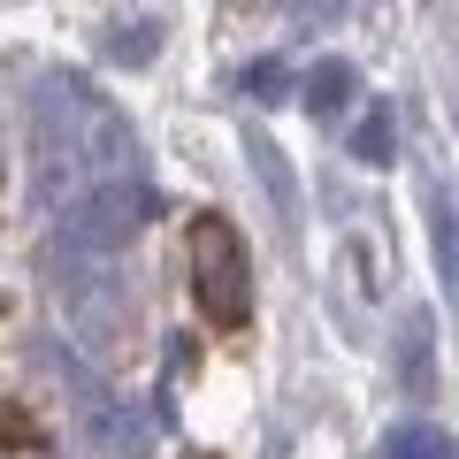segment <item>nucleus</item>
Here are the masks:
<instances>
[{
    "instance_id": "1",
    "label": "nucleus",
    "mask_w": 459,
    "mask_h": 459,
    "mask_svg": "<svg viewBox=\"0 0 459 459\" xmlns=\"http://www.w3.org/2000/svg\"><path fill=\"white\" fill-rule=\"evenodd\" d=\"M253 268H246V238L230 230V214H192V299L207 314V329L238 337L253 322Z\"/></svg>"
},
{
    "instance_id": "3",
    "label": "nucleus",
    "mask_w": 459,
    "mask_h": 459,
    "mask_svg": "<svg viewBox=\"0 0 459 459\" xmlns=\"http://www.w3.org/2000/svg\"><path fill=\"white\" fill-rule=\"evenodd\" d=\"M421 207H429V246H437V276H444V299L459 307V214H452V199H444V192H429Z\"/></svg>"
},
{
    "instance_id": "6",
    "label": "nucleus",
    "mask_w": 459,
    "mask_h": 459,
    "mask_svg": "<svg viewBox=\"0 0 459 459\" xmlns=\"http://www.w3.org/2000/svg\"><path fill=\"white\" fill-rule=\"evenodd\" d=\"M352 153H360V161H391V108H376L360 131H352Z\"/></svg>"
},
{
    "instance_id": "5",
    "label": "nucleus",
    "mask_w": 459,
    "mask_h": 459,
    "mask_svg": "<svg viewBox=\"0 0 459 459\" xmlns=\"http://www.w3.org/2000/svg\"><path fill=\"white\" fill-rule=\"evenodd\" d=\"M383 459H452V444H444L437 429L406 421V429H391V444H383Z\"/></svg>"
},
{
    "instance_id": "7",
    "label": "nucleus",
    "mask_w": 459,
    "mask_h": 459,
    "mask_svg": "<svg viewBox=\"0 0 459 459\" xmlns=\"http://www.w3.org/2000/svg\"><path fill=\"white\" fill-rule=\"evenodd\" d=\"M246 153H253V161H261V177H268V192H276V199H283V207H291V199H299V192H291V177H283V161H276V146H268V138H253V146H246Z\"/></svg>"
},
{
    "instance_id": "8",
    "label": "nucleus",
    "mask_w": 459,
    "mask_h": 459,
    "mask_svg": "<svg viewBox=\"0 0 459 459\" xmlns=\"http://www.w3.org/2000/svg\"><path fill=\"white\" fill-rule=\"evenodd\" d=\"M337 84H344V69H337V62L314 69V108H329V100H337Z\"/></svg>"
},
{
    "instance_id": "2",
    "label": "nucleus",
    "mask_w": 459,
    "mask_h": 459,
    "mask_svg": "<svg viewBox=\"0 0 459 459\" xmlns=\"http://www.w3.org/2000/svg\"><path fill=\"white\" fill-rule=\"evenodd\" d=\"M146 207H153V199L138 192V184L100 177V184H84V192H69V207H62V246L77 253V261H100V253H115L138 222H146Z\"/></svg>"
},
{
    "instance_id": "9",
    "label": "nucleus",
    "mask_w": 459,
    "mask_h": 459,
    "mask_svg": "<svg viewBox=\"0 0 459 459\" xmlns=\"http://www.w3.org/2000/svg\"><path fill=\"white\" fill-rule=\"evenodd\" d=\"M0 437H16V444H39V429H31V421H23V413H16V406H0Z\"/></svg>"
},
{
    "instance_id": "4",
    "label": "nucleus",
    "mask_w": 459,
    "mask_h": 459,
    "mask_svg": "<svg viewBox=\"0 0 459 459\" xmlns=\"http://www.w3.org/2000/svg\"><path fill=\"white\" fill-rule=\"evenodd\" d=\"M92 437L108 444V452H146L153 429L138 421V413H123V406H100V413H92Z\"/></svg>"
}]
</instances>
